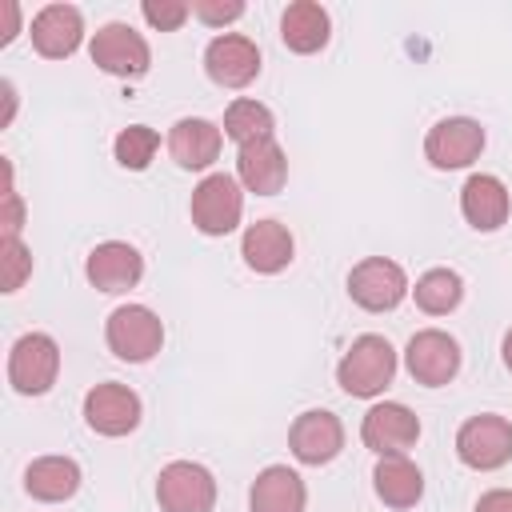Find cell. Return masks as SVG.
<instances>
[{
    "mask_svg": "<svg viewBox=\"0 0 512 512\" xmlns=\"http://www.w3.org/2000/svg\"><path fill=\"white\" fill-rule=\"evenodd\" d=\"M392 376H396V348L376 332L356 336L336 364V384L360 400L380 396L392 384Z\"/></svg>",
    "mask_w": 512,
    "mask_h": 512,
    "instance_id": "obj_1",
    "label": "cell"
},
{
    "mask_svg": "<svg viewBox=\"0 0 512 512\" xmlns=\"http://www.w3.org/2000/svg\"><path fill=\"white\" fill-rule=\"evenodd\" d=\"M188 212H192V224H196L204 236H228V232H236V224H240V216H244L240 180L228 176V172L204 176V180L192 188Z\"/></svg>",
    "mask_w": 512,
    "mask_h": 512,
    "instance_id": "obj_2",
    "label": "cell"
},
{
    "mask_svg": "<svg viewBox=\"0 0 512 512\" xmlns=\"http://www.w3.org/2000/svg\"><path fill=\"white\" fill-rule=\"evenodd\" d=\"M104 340H108L112 356H120L128 364H144L160 352L164 324L148 304H120L104 324Z\"/></svg>",
    "mask_w": 512,
    "mask_h": 512,
    "instance_id": "obj_3",
    "label": "cell"
},
{
    "mask_svg": "<svg viewBox=\"0 0 512 512\" xmlns=\"http://www.w3.org/2000/svg\"><path fill=\"white\" fill-rule=\"evenodd\" d=\"M60 376V344L48 332H24L8 352V384L20 396H44Z\"/></svg>",
    "mask_w": 512,
    "mask_h": 512,
    "instance_id": "obj_4",
    "label": "cell"
},
{
    "mask_svg": "<svg viewBox=\"0 0 512 512\" xmlns=\"http://www.w3.org/2000/svg\"><path fill=\"white\" fill-rule=\"evenodd\" d=\"M160 512H212L216 508V476L196 460H172L156 476Z\"/></svg>",
    "mask_w": 512,
    "mask_h": 512,
    "instance_id": "obj_5",
    "label": "cell"
},
{
    "mask_svg": "<svg viewBox=\"0 0 512 512\" xmlns=\"http://www.w3.org/2000/svg\"><path fill=\"white\" fill-rule=\"evenodd\" d=\"M88 52H92V64L96 68H104L108 76H120V80H136L152 64L148 40L132 24H124V20H112V24L96 28Z\"/></svg>",
    "mask_w": 512,
    "mask_h": 512,
    "instance_id": "obj_6",
    "label": "cell"
},
{
    "mask_svg": "<svg viewBox=\"0 0 512 512\" xmlns=\"http://www.w3.org/2000/svg\"><path fill=\"white\" fill-rule=\"evenodd\" d=\"M456 456H460V464H468L476 472L504 468L512 460V420H504L496 412H480V416L464 420L456 432Z\"/></svg>",
    "mask_w": 512,
    "mask_h": 512,
    "instance_id": "obj_7",
    "label": "cell"
},
{
    "mask_svg": "<svg viewBox=\"0 0 512 512\" xmlns=\"http://www.w3.org/2000/svg\"><path fill=\"white\" fill-rule=\"evenodd\" d=\"M348 296L364 312H392L408 296V276L388 256H368L348 272Z\"/></svg>",
    "mask_w": 512,
    "mask_h": 512,
    "instance_id": "obj_8",
    "label": "cell"
},
{
    "mask_svg": "<svg viewBox=\"0 0 512 512\" xmlns=\"http://www.w3.org/2000/svg\"><path fill=\"white\" fill-rule=\"evenodd\" d=\"M360 440L364 448H372L376 456H404L416 440H420V420L408 404L400 400H384V404H372L364 412V424H360Z\"/></svg>",
    "mask_w": 512,
    "mask_h": 512,
    "instance_id": "obj_9",
    "label": "cell"
},
{
    "mask_svg": "<svg viewBox=\"0 0 512 512\" xmlns=\"http://www.w3.org/2000/svg\"><path fill=\"white\" fill-rule=\"evenodd\" d=\"M204 72L220 88H248L260 76V48L240 32L212 36L204 48Z\"/></svg>",
    "mask_w": 512,
    "mask_h": 512,
    "instance_id": "obj_10",
    "label": "cell"
},
{
    "mask_svg": "<svg viewBox=\"0 0 512 512\" xmlns=\"http://www.w3.org/2000/svg\"><path fill=\"white\" fill-rule=\"evenodd\" d=\"M480 152H484V128L468 116H448V120L432 124L428 136H424V156L440 172L468 168Z\"/></svg>",
    "mask_w": 512,
    "mask_h": 512,
    "instance_id": "obj_11",
    "label": "cell"
},
{
    "mask_svg": "<svg viewBox=\"0 0 512 512\" xmlns=\"http://www.w3.org/2000/svg\"><path fill=\"white\" fill-rule=\"evenodd\" d=\"M404 364H408V372H412L416 384L444 388L460 372V344L448 332H440V328H424V332H416L408 340Z\"/></svg>",
    "mask_w": 512,
    "mask_h": 512,
    "instance_id": "obj_12",
    "label": "cell"
},
{
    "mask_svg": "<svg viewBox=\"0 0 512 512\" xmlns=\"http://www.w3.org/2000/svg\"><path fill=\"white\" fill-rule=\"evenodd\" d=\"M288 448H292V456L300 464L320 468V464H328V460L340 456V448H344V424L328 408H308V412H300L292 420Z\"/></svg>",
    "mask_w": 512,
    "mask_h": 512,
    "instance_id": "obj_13",
    "label": "cell"
},
{
    "mask_svg": "<svg viewBox=\"0 0 512 512\" xmlns=\"http://www.w3.org/2000/svg\"><path fill=\"white\" fill-rule=\"evenodd\" d=\"M140 412H144L140 396L116 380H104V384L88 388V396H84V420L100 436H128L140 424Z\"/></svg>",
    "mask_w": 512,
    "mask_h": 512,
    "instance_id": "obj_14",
    "label": "cell"
},
{
    "mask_svg": "<svg viewBox=\"0 0 512 512\" xmlns=\"http://www.w3.org/2000/svg\"><path fill=\"white\" fill-rule=\"evenodd\" d=\"M84 276L100 292H128L144 276V256L132 244H124V240H104V244H96L88 252Z\"/></svg>",
    "mask_w": 512,
    "mask_h": 512,
    "instance_id": "obj_15",
    "label": "cell"
},
{
    "mask_svg": "<svg viewBox=\"0 0 512 512\" xmlns=\"http://www.w3.org/2000/svg\"><path fill=\"white\" fill-rule=\"evenodd\" d=\"M460 212H464V220H468L476 232H496L500 224H508L512 196H508V188H504L500 176L476 172V176H468L464 188H460Z\"/></svg>",
    "mask_w": 512,
    "mask_h": 512,
    "instance_id": "obj_16",
    "label": "cell"
},
{
    "mask_svg": "<svg viewBox=\"0 0 512 512\" xmlns=\"http://www.w3.org/2000/svg\"><path fill=\"white\" fill-rule=\"evenodd\" d=\"M84 40V16L72 4H48L32 16V48L48 60H64Z\"/></svg>",
    "mask_w": 512,
    "mask_h": 512,
    "instance_id": "obj_17",
    "label": "cell"
},
{
    "mask_svg": "<svg viewBox=\"0 0 512 512\" xmlns=\"http://www.w3.org/2000/svg\"><path fill=\"white\" fill-rule=\"evenodd\" d=\"M236 180L256 196H276L288 180V156L272 140H252L236 152Z\"/></svg>",
    "mask_w": 512,
    "mask_h": 512,
    "instance_id": "obj_18",
    "label": "cell"
},
{
    "mask_svg": "<svg viewBox=\"0 0 512 512\" xmlns=\"http://www.w3.org/2000/svg\"><path fill=\"white\" fill-rule=\"evenodd\" d=\"M292 232L280 224V220H256L244 228V240H240V256L252 272L260 276H272V272H284L292 264Z\"/></svg>",
    "mask_w": 512,
    "mask_h": 512,
    "instance_id": "obj_19",
    "label": "cell"
},
{
    "mask_svg": "<svg viewBox=\"0 0 512 512\" xmlns=\"http://www.w3.org/2000/svg\"><path fill=\"white\" fill-rule=\"evenodd\" d=\"M220 144H224L220 128H216L212 120H200V116H184V120H176L172 132H168V152H172V160H176L180 168H188V172L208 168V164L220 156Z\"/></svg>",
    "mask_w": 512,
    "mask_h": 512,
    "instance_id": "obj_20",
    "label": "cell"
},
{
    "mask_svg": "<svg viewBox=\"0 0 512 512\" xmlns=\"http://www.w3.org/2000/svg\"><path fill=\"white\" fill-rule=\"evenodd\" d=\"M308 488L288 464H268L248 492V512H304Z\"/></svg>",
    "mask_w": 512,
    "mask_h": 512,
    "instance_id": "obj_21",
    "label": "cell"
},
{
    "mask_svg": "<svg viewBox=\"0 0 512 512\" xmlns=\"http://www.w3.org/2000/svg\"><path fill=\"white\" fill-rule=\"evenodd\" d=\"M328 36H332V20H328V12L316 0H296V4L284 8V16H280V40L292 52H300V56L320 52L328 44Z\"/></svg>",
    "mask_w": 512,
    "mask_h": 512,
    "instance_id": "obj_22",
    "label": "cell"
},
{
    "mask_svg": "<svg viewBox=\"0 0 512 512\" xmlns=\"http://www.w3.org/2000/svg\"><path fill=\"white\" fill-rule=\"evenodd\" d=\"M24 488H28L32 500H44V504L72 500L76 488H80V464L72 456H40V460L28 464Z\"/></svg>",
    "mask_w": 512,
    "mask_h": 512,
    "instance_id": "obj_23",
    "label": "cell"
},
{
    "mask_svg": "<svg viewBox=\"0 0 512 512\" xmlns=\"http://www.w3.org/2000/svg\"><path fill=\"white\" fill-rule=\"evenodd\" d=\"M372 488L388 508H416L424 496V472L408 456H380L372 472Z\"/></svg>",
    "mask_w": 512,
    "mask_h": 512,
    "instance_id": "obj_24",
    "label": "cell"
},
{
    "mask_svg": "<svg viewBox=\"0 0 512 512\" xmlns=\"http://www.w3.org/2000/svg\"><path fill=\"white\" fill-rule=\"evenodd\" d=\"M412 296H416V308H420V312H428V316H448V312L460 308V300H464V280H460V272H452V268H428V272L416 280Z\"/></svg>",
    "mask_w": 512,
    "mask_h": 512,
    "instance_id": "obj_25",
    "label": "cell"
},
{
    "mask_svg": "<svg viewBox=\"0 0 512 512\" xmlns=\"http://www.w3.org/2000/svg\"><path fill=\"white\" fill-rule=\"evenodd\" d=\"M272 132H276V120H272L268 104H260V100L240 96L224 108V136L236 140L240 148L252 140H272Z\"/></svg>",
    "mask_w": 512,
    "mask_h": 512,
    "instance_id": "obj_26",
    "label": "cell"
},
{
    "mask_svg": "<svg viewBox=\"0 0 512 512\" xmlns=\"http://www.w3.org/2000/svg\"><path fill=\"white\" fill-rule=\"evenodd\" d=\"M156 148H160V136H156V128H148V124H128V128L116 136V144H112L116 160H120L124 168H132V172H144V168L152 164Z\"/></svg>",
    "mask_w": 512,
    "mask_h": 512,
    "instance_id": "obj_27",
    "label": "cell"
},
{
    "mask_svg": "<svg viewBox=\"0 0 512 512\" xmlns=\"http://www.w3.org/2000/svg\"><path fill=\"white\" fill-rule=\"evenodd\" d=\"M0 264H4V292H16L32 276V252L24 248L20 236L0 240Z\"/></svg>",
    "mask_w": 512,
    "mask_h": 512,
    "instance_id": "obj_28",
    "label": "cell"
},
{
    "mask_svg": "<svg viewBox=\"0 0 512 512\" xmlns=\"http://www.w3.org/2000/svg\"><path fill=\"white\" fill-rule=\"evenodd\" d=\"M140 12H144V20H148L152 28H160V32H176V28L192 16V4H188V0H144Z\"/></svg>",
    "mask_w": 512,
    "mask_h": 512,
    "instance_id": "obj_29",
    "label": "cell"
},
{
    "mask_svg": "<svg viewBox=\"0 0 512 512\" xmlns=\"http://www.w3.org/2000/svg\"><path fill=\"white\" fill-rule=\"evenodd\" d=\"M192 16L204 20L208 28H224V24H232V20L244 16V4L240 0H196L192 4Z\"/></svg>",
    "mask_w": 512,
    "mask_h": 512,
    "instance_id": "obj_30",
    "label": "cell"
},
{
    "mask_svg": "<svg viewBox=\"0 0 512 512\" xmlns=\"http://www.w3.org/2000/svg\"><path fill=\"white\" fill-rule=\"evenodd\" d=\"M476 512H512V488H492L476 500Z\"/></svg>",
    "mask_w": 512,
    "mask_h": 512,
    "instance_id": "obj_31",
    "label": "cell"
},
{
    "mask_svg": "<svg viewBox=\"0 0 512 512\" xmlns=\"http://www.w3.org/2000/svg\"><path fill=\"white\" fill-rule=\"evenodd\" d=\"M0 8H4V36H0V44H12V36L20 28V8H16V0H4Z\"/></svg>",
    "mask_w": 512,
    "mask_h": 512,
    "instance_id": "obj_32",
    "label": "cell"
},
{
    "mask_svg": "<svg viewBox=\"0 0 512 512\" xmlns=\"http://www.w3.org/2000/svg\"><path fill=\"white\" fill-rule=\"evenodd\" d=\"M500 352H504V364H508V372H512V328L504 332V348H500Z\"/></svg>",
    "mask_w": 512,
    "mask_h": 512,
    "instance_id": "obj_33",
    "label": "cell"
}]
</instances>
